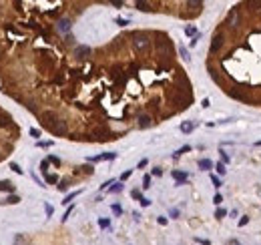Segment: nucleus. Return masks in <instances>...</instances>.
<instances>
[{
    "mask_svg": "<svg viewBox=\"0 0 261 245\" xmlns=\"http://www.w3.org/2000/svg\"><path fill=\"white\" fill-rule=\"evenodd\" d=\"M56 121H58V117H56V113H54V111H46V113H42V115H40V123H42L46 129H50Z\"/></svg>",
    "mask_w": 261,
    "mask_h": 245,
    "instance_id": "obj_1",
    "label": "nucleus"
},
{
    "mask_svg": "<svg viewBox=\"0 0 261 245\" xmlns=\"http://www.w3.org/2000/svg\"><path fill=\"white\" fill-rule=\"evenodd\" d=\"M48 131H50V133H52V135H58V137H60V135H66L68 127H66V123H64L63 119H58V121H56V123H54L52 127H50Z\"/></svg>",
    "mask_w": 261,
    "mask_h": 245,
    "instance_id": "obj_2",
    "label": "nucleus"
},
{
    "mask_svg": "<svg viewBox=\"0 0 261 245\" xmlns=\"http://www.w3.org/2000/svg\"><path fill=\"white\" fill-rule=\"evenodd\" d=\"M133 46H135V50H145V48L149 46V38H147L145 34H135Z\"/></svg>",
    "mask_w": 261,
    "mask_h": 245,
    "instance_id": "obj_3",
    "label": "nucleus"
},
{
    "mask_svg": "<svg viewBox=\"0 0 261 245\" xmlns=\"http://www.w3.org/2000/svg\"><path fill=\"white\" fill-rule=\"evenodd\" d=\"M223 40H225L223 32H219V30H217V32H215V36H213V40H211V52H213V54H215L219 48L223 46Z\"/></svg>",
    "mask_w": 261,
    "mask_h": 245,
    "instance_id": "obj_4",
    "label": "nucleus"
},
{
    "mask_svg": "<svg viewBox=\"0 0 261 245\" xmlns=\"http://www.w3.org/2000/svg\"><path fill=\"white\" fill-rule=\"evenodd\" d=\"M237 22H239V8H231V10H229V16H227V22H225V24L233 28Z\"/></svg>",
    "mask_w": 261,
    "mask_h": 245,
    "instance_id": "obj_5",
    "label": "nucleus"
},
{
    "mask_svg": "<svg viewBox=\"0 0 261 245\" xmlns=\"http://www.w3.org/2000/svg\"><path fill=\"white\" fill-rule=\"evenodd\" d=\"M171 177L177 181V185H183V183H187L189 175L185 173V171H171Z\"/></svg>",
    "mask_w": 261,
    "mask_h": 245,
    "instance_id": "obj_6",
    "label": "nucleus"
},
{
    "mask_svg": "<svg viewBox=\"0 0 261 245\" xmlns=\"http://www.w3.org/2000/svg\"><path fill=\"white\" fill-rule=\"evenodd\" d=\"M115 157H116V153H102L98 157H88V161L91 163H98V161H113Z\"/></svg>",
    "mask_w": 261,
    "mask_h": 245,
    "instance_id": "obj_7",
    "label": "nucleus"
},
{
    "mask_svg": "<svg viewBox=\"0 0 261 245\" xmlns=\"http://www.w3.org/2000/svg\"><path fill=\"white\" fill-rule=\"evenodd\" d=\"M137 125H139V129H147V127L153 125V119H151L149 115H141L139 121H137Z\"/></svg>",
    "mask_w": 261,
    "mask_h": 245,
    "instance_id": "obj_8",
    "label": "nucleus"
},
{
    "mask_svg": "<svg viewBox=\"0 0 261 245\" xmlns=\"http://www.w3.org/2000/svg\"><path fill=\"white\" fill-rule=\"evenodd\" d=\"M91 54V46H77L74 48V56L77 58H87Z\"/></svg>",
    "mask_w": 261,
    "mask_h": 245,
    "instance_id": "obj_9",
    "label": "nucleus"
},
{
    "mask_svg": "<svg viewBox=\"0 0 261 245\" xmlns=\"http://www.w3.org/2000/svg\"><path fill=\"white\" fill-rule=\"evenodd\" d=\"M56 28L60 30V32H68V30H70V20H68V18H63V20H58Z\"/></svg>",
    "mask_w": 261,
    "mask_h": 245,
    "instance_id": "obj_10",
    "label": "nucleus"
},
{
    "mask_svg": "<svg viewBox=\"0 0 261 245\" xmlns=\"http://www.w3.org/2000/svg\"><path fill=\"white\" fill-rule=\"evenodd\" d=\"M0 191H6V193H12L14 195V185L10 181H0Z\"/></svg>",
    "mask_w": 261,
    "mask_h": 245,
    "instance_id": "obj_11",
    "label": "nucleus"
},
{
    "mask_svg": "<svg viewBox=\"0 0 261 245\" xmlns=\"http://www.w3.org/2000/svg\"><path fill=\"white\" fill-rule=\"evenodd\" d=\"M199 169H201V171H209V169H213V161H211V159H201V161H199Z\"/></svg>",
    "mask_w": 261,
    "mask_h": 245,
    "instance_id": "obj_12",
    "label": "nucleus"
},
{
    "mask_svg": "<svg viewBox=\"0 0 261 245\" xmlns=\"http://www.w3.org/2000/svg\"><path fill=\"white\" fill-rule=\"evenodd\" d=\"M185 6L193 8L195 12H197V10H201V8H203V2H199V0H187V2H185Z\"/></svg>",
    "mask_w": 261,
    "mask_h": 245,
    "instance_id": "obj_13",
    "label": "nucleus"
},
{
    "mask_svg": "<svg viewBox=\"0 0 261 245\" xmlns=\"http://www.w3.org/2000/svg\"><path fill=\"white\" fill-rule=\"evenodd\" d=\"M193 129H195V121H185V123H181V131H183V133H191Z\"/></svg>",
    "mask_w": 261,
    "mask_h": 245,
    "instance_id": "obj_14",
    "label": "nucleus"
},
{
    "mask_svg": "<svg viewBox=\"0 0 261 245\" xmlns=\"http://www.w3.org/2000/svg\"><path fill=\"white\" fill-rule=\"evenodd\" d=\"M135 6L139 10H143V12H149V10H151V4H149V2H145V0H137Z\"/></svg>",
    "mask_w": 261,
    "mask_h": 245,
    "instance_id": "obj_15",
    "label": "nucleus"
},
{
    "mask_svg": "<svg viewBox=\"0 0 261 245\" xmlns=\"http://www.w3.org/2000/svg\"><path fill=\"white\" fill-rule=\"evenodd\" d=\"M78 195H80V191H73V193H68L66 197H64V201H63V203H64V205H70V201H73L74 197H78Z\"/></svg>",
    "mask_w": 261,
    "mask_h": 245,
    "instance_id": "obj_16",
    "label": "nucleus"
},
{
    "mask_svg": "<svg viewBox=\"0 0 261 245\" xmlns=\"http://www.w3.org/2000/svg\"><path fill=\"white\" fill-rule=\"evenodd\" d=\"M123 187H125V185H123V181H119V183H113V187L109 189V193H121V191H123Z\"/></svg>",
    "mask_w": 261,
    "mask_h": 245,
    "instance_id": "obj_17",
    "label": "nucleus"
},
{
    "mask_svg": "<svg viewBox=\"0 0 261 245\" xmlns=\"http://www.w3.org/2000/svg\"><path fill=\"white\" fill-rule=\"evenodd\" d=\"M111 211L115 213L116 217H121V215H123V207L119 205V203H113V205H111Z\"/></svg>",
    "mask_w": 261,
    "mask_h": 245,
    "instance_id": "obj_18",
    "label": "nucleus"
},
{
    "mask_svg": "<svg viewBox=\"0 0 261 245\" xmlns=\"http://www.w3.org/2000/svg\"><path fill=\"white\" fill-rule=\"evenodd\" d=\"M98 227H101V229H109V227H111V221L105 219V217H101V219H98Z\"/></svg>",
    "mask_w": 261,
    "mask_h": 245,
    "instance_id": "obj_19",
    "label": "nucleus"
},
{
    "mask_svg": "<svg viewBox=\"0 0 261 245\" xmlns=\"http://www.w3.org/2000/svg\"><path fill=\"white\" fill-rule=\"evenodd\" d=\"M211 183H213V187H221L223 185V181H221V177H217V175H211Z\"/></svg>",
    "mask_w": 261,
    "mask_h": 245,
    "instance_id": "obj_20",
    "label": "nucleus"
},
{
    "mask_svg": "<svg viewBox=\"0 0 261 245\" xmlns=\"http://www.w3.org/2000/svg\"><path fill=\"white\" fill-rule=\"evenodd\" d=\"M185 34H187V36H197V28H195V26H187V28H185Z\"/></svg>",
    "mask_w": 261,
    "mask_h": 245,
    "instance_id": "obj_21",
    "label": "nucleus"
},
{
    "mask_svg": "<svg viewBox=\"0 0 261 245\" xmlns=\"http://www.w3.org/2000/svg\"><path fill=\"white\" fill-rule=\"evenodd\" d=\"M179 54L183 56V60H187V63L191 60V56H189V52H187V48H185V46H181V48H179Z\"/></svg>",
    "mask_w": 261,
    "mask_h": 245,
    "instance_id": "obj_22",
    "label": "nucleus"
},
{
    "mask_svg": "<svg viewBox=\"0 0 261 245\" xmlns=\"http://www.w3.org/2000/svg\"><path fill=\"white\" fill-rule=\"evenodd\" d=\"M189 151H191V147H189V145H185V147H181V149L177 151V153H175V159H177V157H181L183 153H189Z\"/></svg>",
    "mask_w": 261,
    "mask_h": 245,
    "instance_id": "obj_23",
    "label": "nucleus"
},
{
    "mask_svg": "<svg viewBox=\"0 0 261 245\" xmlns=\"http://www.w3.org/2000/svg\"><path fill=\"white\" fill-rule=\"evenodd\" d=\"M18 201H20L18 195H8V199H6V203H10V205H16Z\"/></svg>",
    "mask_w": 261,
    "mask_h": 245,
    "instance_id": "obj_24",
    "label": "nucleus"
},
{
    "mask_svg": "<svg viewBox=\"0 0 261 245\" xmlns=\"http://www.w3.org/2000/svg\"><path fill=\"white\" fill-rule=\"evenodd\" d=\"M225 215H227V211H225L223 207H217V211H215V217H217V219H223Z\"/></svg>",
    "mask_w": 261,
    "mask_h": 245,
    "instance_id": "obj_25",
    "label": "nucleus"
},
{
    "mask_svg": "<svg viewBox=\"0 0 261 245\" xmlns=\"http://www.w3.org/2000/svg\"><path fill=\"white\" fill-rule=\"evenodd\" d=\"M215 169H217L219 175H225V173H227V169H225V165H223V163H217V165H215Z\"/></svg>",
    "mask_w": 261,
    "mask_h": 245,
    "instance_id": "obj_26",
    "label": "nucleus"
},
{
    "mask_svg": "<svg viewBox=\"0 0 261 245\" xmlns=\"http://www.w3.org/2000/svg\"><path fill=\"white\" fill-rule=\"evenodd\" d=\"M151 187V175H145L143 177V189H149Z\"/></svg>",
    "mask_w": 261,
    "mask_h": 245,
    "instance_id": "obj_27",
    "label": "nucleus"
},
{
    "mask_svg": "<svg viewBox=\"0 0 261 245\" xmlns=\"http://www.w3.org/2000/svg\"><path fill=\"white\" fill-rule=\"evenodd\" d=\"M213 203H215L217 207H219V205L223 203V197H221V193H215V197H213Z\"/></svg>",
    "mask_w": 261,
    "mask_h": 245,
    "instance_id": "obj_28",
    "label": "nucleus"
},
{
    "mask_svg": "<svg viewBox=\"0 0 261 245\" xmlns=\"http://www.w3.org/2000/svg\"><path fill=\"white\" fill-rule=\"evenodd\" d=\"M40 171H42L44 175L48 173V159H46V161H42V163H40Z\"/></svg>",
    "mask_w": 261,
    "mask_h": 245,
    "instance_id": "obj_29",
    "label": "nucleus"
},
{
    "mask_svg": "<svg viewBox=\"0 0 261 245\" xmlns=\"http://www.w3.org/2000/svg\"><path fill=\"white\" fill-rule=\"evenodd\" d=\"M247 223H249V215H243L241 219H239V227H245Z\"/></svg>",
    "mask_w": 261,
    "mask_h": 245,
    "instance_id": "obj_30",
    "label": "nucleus"
},
{
    "mask_svg": "<svg viewBox=\"0 0 261 245\" xmlns=\"http://www.w3.org/2000/svg\"><path fill=\"white\" fill-rule=\"evenodd\" d=\"M56 181H58V177H56V175H46V183H50V185H54Z\"/></svg>",
    "mask_w": 261,
    "mask_h": 245,
    "instance_id": "obj_31",
    "label": "nucleus"
},
{
    "mask_svg": "<svg viewBox=\"0 0 261 245\" xmlns=\"http://www.w3.org/2000/svg\"><path fill=\"white\" fill-rule=\"evenodd\" d=\"M36 145H38V147H42V149H48V147H50L52 143H50V141H38Z\"/></svg>",
    "mask_w": 261,
    "mask_h": 245,
    "instance_id": "obj_32",
    "label": "nucleus"
},
{
    "mask_svg": "<svg viewBox=\"0 0 261 245\" xmlns=\"http://www.w3.org/2000/svg\"><path fill=\"white\" fill-rule=\"evenodd\" d=\"M219 153H221V161H223V165H227V163H229V155L225 153V151H219Z\"/></svg>",
    "mask_w": 261,
    "mask_h": 245,
    "instance_id": "obj_33",
    "label": "nucleus"
},
{
    "mask_svg": "<svg viewBox=\"0 0 261 245\" xmlns=\"http://www.w3.org/2000/svg\"><path fill=\"white\" fill-rule=\"evenodd\" d=\"M10 169H12V171H14V173L22 175V169H20V167H18V165H16V163H10Z\"/></svg>",
    "mask_w": 261,
    "mask_h": 245,
    "instance_id": "obj_34",
    "label": "nucleus"
},
{
    "mask_svg": "<svg viewBox=\"0 0 261 245\" xmlns=\"http://www.w3.org/2000/svg\"><path fill=\"white\" fill-rule=\"evenodd\" d=\"M130 195H133V199H139V201L143 199V195H141V191H139V189H133V193H130Z\"/></svg>",
    "mask_w": 261,
    "mask_h": 245,
    "instance_id": "obj_35",
    "label": "nucleus"
},
{
    "mask_svg": "<svg viewBox=\"0 0 261 245\" xmlns=\"http://www.w3.org/2000/svg\"><path fill=\"white\" fill-rule=\"evenodd\" d=\"M48 163H54V165H60V159H58V157H54V155H50V157H48Z\"/></svg>",
    "mask_w": 261,
    "mask_h": 245,
    "instance_id": "obj_36",
    "label": "nucleus"
},
{
    "mask_svg": "<svg viewBox=\"0 0 261 245\" xmlns=\"http://www.w3.org/2000/svg\"><path fill=\"white\" fill-rule=\"evenodd\" d=\"M116 24H119V26H127L129 20H127V18H116Z\"/></svg>",
    "mask_w": 261,
    "mask_h": 245,
    "instance_id": "obj_37",
    "label": "nucleus"
},
{
    "mask_svg": "<svg viewBox=\"0 0 261 245\" xmlns=\"http://www.w3.org/2000/svg\"><path fill=\"white\" fill-rule=\"evenodd\" d=\"M195 241H197V243H201V245H211V241H207V239H201V237H195Z\"/></svg>",
    "mask_w": 261,
    "mask_h": 245,
    "instance_id": "obj_38",
    "label": "nucleus"
},
{
    "mask_svg": "<svg viewBox=\"0 0 261 245\" xmlns=\"http://www.w3.org/2000/svg\"><path fill=\"white\" fill-rule=\"evenodd\" d=\"M70 213H73V205H70V207L66 209V213H64V217H63V221H66L68 217H70Z\"/></svg>",
    "mask_w": 261,
    "mask_h": 245,
    "instance_id": "obj_39",
    "label": "nucleus"
},
{
    "mask_svg": "<svg viewBox=\"0 0 261 245\" xmlns=\"http://www.w3.org/2000/svg\"><path fill=\"white\" fill-rule=\"evenodd\" d=\"M201 40V34H197V36H193V40H191V46H197V42Z\"/></svg>",
    "mask_w": 261,
    "mask_h": 245,
    "instance_id": "obj_40",
    "label": "nucleus"
},
{
    "mask_svg": "<svg viewBox=\"0 0 261 245\" xmlns=\"http://www.w3.org/2000/svg\"><path fill=\"white\" fill-rule=\"evenodd\" d=\"M30 135H32L34 139H38V137H40V131H38V129H30Z\"/></svg>",
    "mask_w": 261,
    "mask_h": 245,
    "instance_id": "obj_41",
    "label": "nucleus"
},
{
    "mask_svg": "<svg viewBox=\"0 0 261 245\" xmlns=\"http://www.w3.org/2000/svg\"><path fill=\"white\" fill-rule=\"evenodd\" d=\"M130 173H133V171H125V173L121 175V181H127V179L130 177Z\"/></svg>",
    "mask_w": 261,
    "mask_h": 245,
    "instance_id": "obj_42",
    "label": "nucleus"
},
{
    "mask_svg": "<svg viewBox=\"0 0 261 245\" xmlns=\"http://www.w3.org/2000/svg\"><path fill=\"white\" fill-rule=\"evenodd\" d=\"M141 205H143V207H149V205H151V199H145V197H143V199H141Z\"/></svg>",
    "mask_w": 261,
    "mask_h": 245,
    "instance_id": "obj_43",
    "label": "nucleus"
},
{
    "mask_svg": "<svg viewBox=\"0 0 261 245\" xmlns=\"http://www.w3.org/2000/svg\"><path fill=\"white\" fill-rule=\"evenodd\" d=\"M201 106H203V109H207V106H211V103H209V99H203V101H201Z\"/></svg>",
    "mask_w": 261,
    "mask_h": 245,
    "instance_id": "obj_44",
    "label": "nucleus"
},
{
    "mask_svg": "<svg viewBox=\"0 0 261 245\" xmlns=\"http://www.w3.org/2000/svg\"><path fill=\"white\" fill-rule=\"evenodd\" d=\"M44 209H46V215H48V217H50V215H52V207H50V205H48V203H46V205H44Z\"/></svg>",
    "mask_w": 261,
    "mask_h": 245,
    "instance_id": "obj_45",
    "label": "nucleus"
},
{
    "mask_svg": "<svg viewBox=\"0 0 261 245\" xmlns=\"http://www.w3.org/2000/svg\"><path fill=\"white\" fill-rule=\"evenodd\" d=\"M157 223H159V225H167V217H159Z\"/></svg>",
    "mask_w": 261,
    "mask_h": 245,
    "instance_id": "obj_46",
    "label": "nucleus"
},
{
    "mask_svg": "<svg viewBox=\"0 0 261 245\" xmlns=\"http://www.w3.org/2000/svg\"><path fill=\"white\" fill-rule=\"evenodd\" d=\"M153 175H155V177H161V175H163V171L157 167V169H153Z\"/></svg>",
    "mask_w": 261,
    "mask_h": 245,
    "instance_id": "obj_47",
    "label": "nucleus"
},
{
    "mask_svg": "<svg viewBox=\"0 0 261 245\" xmlns=\"http://www.w3.org/2000/svg\"><path fill=\"white\" fill-rule=\"evenodd\" d=\"M66 187H68V181H63V183H60V185H58V189H60V191H64V189H66Z\"/></svg>",
    "mask_w": 261,
    "mask_h": 245,
    "instance_id": "obj_48",
    "label": "nucleus"
},
{
    "mask_svg": "<svg viewBox=\"0 0 261 245\" xmlns=\"http://www.w3.org/2000/svg\"><path fill=\"white\" fill-rule=\"evenodd\" d=\"M147 163H149V161H147V159H143V161H139V169H143V167H147Z\"/></svg>",
    "mask_w": 261,
    "mask_h": 245,
    "instance_id": "obj_49",
    "label": "nucleus"
},
{
    "mask_svg": "<svg viewBox=\"0 0 261 245\" xmlns=\"http://www.w3.org/2000/svg\"><path fill=\"white\" fill-rule=\"evenodd\" d=\"M171 217H179V209H171Z\"/></svg>",
    "mask_w": 261,
    "mask_h": 245,
    "instance_id": "obj_50",
    "label": "nucleus"
},
{
    "mask_svg": "<svg viewBox=\"0 0 261 245\" xmlns=\"http://www.w3.org/2000/svg\"><path fill=\"white\" fill-rule=\"evenodd\" d=\"M235 245H239V243H237V241H235Z\"/></svg>",
    "mask_w": 261,
    "mask_h": 245,
    "instance_id": "obj_51",
    "label": "nucleus"
}]
</instances>
